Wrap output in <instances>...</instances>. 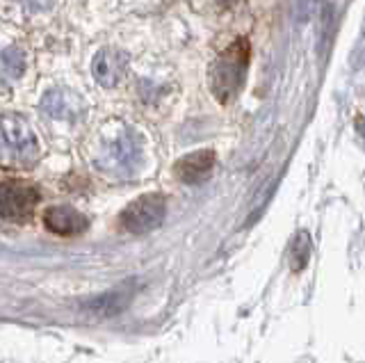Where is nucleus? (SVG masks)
Wrapping results in <instances>:
<instances>
[{"label":"nucleus","instance_id":"obj_1","mask_svg":"<svg viewBox=\"0 0 365 363\" xmlns=\"http://www.w3.org/2000/svg\"><path fill=\"white\" fill-rule=\"evenodd\" d=\"M251 60V46L247 37L235 39L224 53H220L210 66V89L220 103H231L245 85Z\"/></svg>","mask_w":365,"mask_h":363},{"label":"nucleus","instance_id":"obj_2","mask_svg":"<svg viewBox=\"0 0 365 363\" xmlns=\"http://www.w3.org/2000/svg\"><path fill=\"white\" fill-rule=\"evenodd\" d=\"M165 215H167V199L163 195H158V192H148V195L137 197L133 203H128L121 210L119 222L128 233L142 235L158 229L165 222Z\"/></svg>","mask_w":365,"mask_h":363},{"label":"nucleus","instance_id":"obj_3","mask_svg":"<svg viewBox=\"0 0 365 363\" xmlns=\"http://www.w3.org/2000/svg\"><path fill=\"white\" fill-rule=\"evenodd\" d=\"M39 199L41 192L30 183H19V180L3 183V188H0V215L7 222L28 220L32 210L37 208Z\"/></svg>","mask_w":365,"mask_h":363},{"label":"nucleus","instance_id":"obj_4","mask_svg":"<svg viewBox=\"0 0 365 363\" xmlns=\"http://www.w3.org/2000/svg\"><path fill=\"white\" fill-rule=\"evenodd\" d=\"M3 144L5 151L14 155L16 160H32L37 155V138L21 117H3Z\"/></svg>","mask_w":365,"mask_h":363},{"label":"nucleus","instance_id":"obj_5","mask_svg":"<svg viewBox=\"0 0 365 363\" xmlns=\"http://www.w3.org/2000/svg\"><path fill=\"white\" fill-rule=\"evenodd\" d=\"M125 71H128V55L112 46L101 48L94 55V62H91V73H94L96 83L108 89L117 87Z\"/></svg>","mask_w":365,"mask_h":363},{"label":"nucleus","instance_id":"obj_6","mask_svg":"<svg viewBox=\"0 0 365 363\" xmlns=\"http://www.w3.org/2000/svg\"><path fill=\"white\" fill-rule=\"evenodd\" d=\"M215 165H217V153L212 149H201V151L182 155L174 165V174L182 183L197 185V183H203V180L212 174Z\"/></svg>","mask_w":365,"mask_h":363},{"label":"nucleus","instance_id":"obj_7","mask_svg":"<svg viewBox=\"0 0 365 363\" xmlns=\"http://www.w3.org/2000/svg\"><path fill=\"white\" fill-rule=\"evenodd\" d=\"M43 226L55 235L71 237L83 233L89 226V220L71 206H53L43 213Z\"/></svg>","mask_w":365,"mask_h":363},{"label":"nucleus","instance_id":"obj_8","mask_svg":"<svg viewBox=\"0 0 365 363\" xmlns=\"http://www.w3.org/2000/svg\"><path fill=\"white\" fill-rule=\"evenodd\" d=\"M41 110L55 119H71L83 110V101L78 94L66 92V89H51L41 98Z\"/></svg>","mask_w":365,"mask_h":363},{"label":"nucleus","instance_id":"obj_9","mask_svg":"<svg viewBox=\"0 0 365 363\" xmlns=\"http://www.w3.org/2000/svg\"><path fill=\"white\" fill-rule=\"evenodd\" d=\"M140 155H142V144H140V138L130 131V128H125L117 140L112 142L110 146V158L114 163H117L119 167H133L137 165V160H140Z\"/></svg>","mask_w":365,"mask_h":363},{"label":"nucleus","instance_id":"obj_10","mask_svg":"<svg viewBox=\"0 0 365 363\" xmlns=\"http://www.w3.org/2000/svg\"><path fill=\"white\" fill-rule=\"evenodd\" d=\"M308 256H311V235L306 231H299L297 237L290 245V265L294 272H302L308 263Z\"/></svg>","mask_w":365,"mask_h":363},{"label":"nucleus","instance_id":"obj_11","mask_svg":"<svg viewBox=\"0 0 365 363\" xmlns=\"http://www.w3.org/2000/svg\"><path fill=\"white\" fill-rule=\"evenodd\" d=\"M3 71L9 78H21L26 71V55L19 48H7L3 53Z\"/></svg>","mask_w":365,"mask_h":363},{"label":"nucleus","instance_id":"obj_12","mask_svg":"<svg viewBox=\"0 0 365 363\" xmlns=\"http://www.w3.org/2000/svg\"><path fill=\"white\" fill-rule=\"evenodd\" d=\"M123 306V297L117 292H110V295H103L96 302H91V309L103 313V315H114L119 313V309Z\"/></svg>","mask_w":365,"mask_h":363},{"label":"nucleus","instance_id":"obj_13","mask_svg":"<svg viewBox=\"0 0 365 363\" xmlns=\"http://www.w3.org/2000/svg\"><path fill=\"white\" fill-rule=\"evenodd\" d=\"M356 128H359V135L365 140V117H359L356 119Z\"/></svg>","mask_w":365,"mask_h":363},{"label":"nucleus","instance_id":"obj_14","mask_svg":"<svg viewBox=\"0 0 365 363\" xmlns=\"http://www.w3.org/2000/svg\"><path fill=\"white\" fill-rule=\"evenodd\" d=\"M217 3H220L222 7H233V5L240 3V0H217Z\"/></svg>","mask_w":365,"mask_h":363},{"label":"nucleus","instance_id":"obj_15","mask_svg":"<svg viewBox=\"0 0 365 363\" xmlns=\"http://www.w3.org/2000/svg\"><path fill=\"white\" fill-rule=\"evenodd\" d=\"M21 3H32V0H21Z\"/></svg>","mask_w":365,"mask_h":363}]
</instances>
